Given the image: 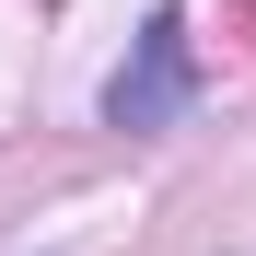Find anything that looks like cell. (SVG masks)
Masks as SVG:
<instances>
[{
	"instance_id": "cell-2",
	"label": "cell",
	"mask_w": 256,
	"mask_h": 256,
	"mask_svg": "<svg viewBox=\"0 0 256 256\" xmlns=\"http://www.w3.org/2000/svg\"><path fill=\"white\" fill-rule=\"evenodd\" d=\"M244 24H256V0H244Z\"/></svg>"
},
{
	"instance_id": "cell-1",
	"label": "cell",
	"mask_w": 256,
	"mask_h": 256,
	"mask_svg": "<svg viewBox=\"0 0 256 256\" xmlns=\"http://www.w3.org/2000/svg\"><path fill=\"white\" fill-rule=\"evenodd\" d=\"M198 105V58H186V24L175 12H152L140 24V58H128L105 82V128H175Z\"/></svg>"
}]
</instances>
